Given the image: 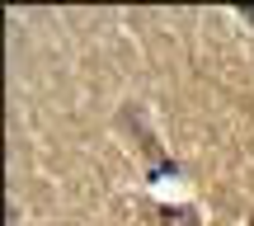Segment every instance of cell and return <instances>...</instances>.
I'll return each instance as SVG.
<instances>
[{
	"instance_id": "cell-1",
	"label": "cell",
	"mask_w": 254,
	"mask_h": 226,
	"mask_svg": "<svg viewBox=\"0 0 254 226\" xmlns=\"http://www.w3.org/2000/svg\"><path fill=\"white\" fill-rule=\"evenodd\" d=\"M123 127H127V132L136 137V151H141L146 160H155V165H160V170H174V165L165 160L160 142H155V137H151V132H146V127H141V113H136V104H127V109H123Z\"/></svg>"
}]
</instances>
